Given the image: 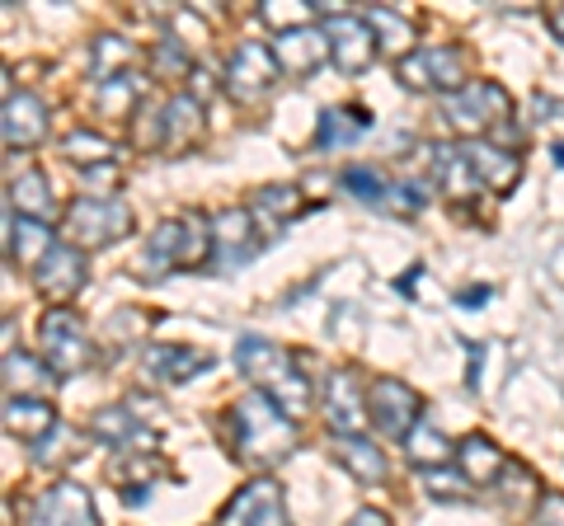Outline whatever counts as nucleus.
I'll use <instances>...</instances> for the list:
<instances>
[{"instance_id": "f704fd0d", "label": "nucleus", "mask_w": 564, "mask_h": 526, "mask_svg": "<svg viewBox=\"0 0 564 526\" xmlns=\"http://www.w3.org/2000/svg\"><path fill=\"white\" fill-rule=\"evenodd\" d=\"M250 212H254V221L269 226V235H273L282 221H292L296 212H302V198H296V188H259Z\"/></svg>"}, {"instance_id": "6ab92c4d", "label": "nucleus", "mask_w": 564, "mask_h": 526, "mask_svg": "<svg viewBox=\"0 0 564 526\" xmlns=\"http://www.w3.org/2000/svg\"><path fill=\"white\" fill-rule=\"evenodd\" d=\"M0 132H6V151H33L47 136V103L39 95H6V118H0Z\"/></svg>"}, {"instance_id": "2f4dec72", "label": "nucleus", "mask_w": 564, "mask_h": 526, "mask_svg": "<svg viewBox=\"0 0 564 526\" xmlns=\"http://www.w3.org/2000/svg\"><path fill=\"white\" fill-rule=\"evenodd\" d=\"M57 381L52 366L29 358V353H6V385H10V399H39V391Z\"/></svg>"}, {"instance_id": "a19ab883", "label": "nucleus", "mask_w": 564, "mask_h": 526, "mask_svg": "<svg viewBox=\"0 0 564 526\" xmlns=\"http://www.w3.org/2000/svg\"><path fill=\"white\" fill-rule=\"evenodd\" d=\"M456 302H462L466 310H480V302H489V287H475V292H462V296H456Z\"/></svg>"}, {"instance_id": "cd10ccee", "label": "nucleus", "mask_w": 564, "mask_h": 526, "mask_svg": "<svg viewBox=\"0 0 564 526\" xmlns=\"http://www.w3.org/2000/svg\"><path fill=\"white\" fill-rule=\"evenodd\" d=\"M429 155H433V179H437V188H443L447 198H470V193L480 188V179H475V169L466 165L462 146H447V142H437Z\"/></svg>"}, {"instance_id": "473e14b6", "label": "nucleus", "mask_w": 564, "mask_h": 526, "mask_svg": "<svg viewBox=\"0 0 564 526\" xmlns=\"http://www.w3.org/2000/svg\"><path fill=\"white\" fill-rule=\"evenodd\" d=\"M404 456H410V465H419V470H437V465H452V456H456V447L447 442L443 432H437L429 418H423V424L404 437Z\"/></svg>"}, {"instance_id": "20e7f679", "label": "nucleus", "mask_w": 564, "mask_h": 526, "mask_svg": "<svg viewBox=\"0 0 564 526\" xmlns=\"http://www.w3.org/2000/svg\"><path fill=\"white\" fill-rule=\"evenodd\" d=\"M66 244L76 250H109L122 235H132V207L122 198H99V193H80L62 217Z\"/></svg>"}, {"instance_id": "c9c22d12", "label": "nucleus", "mask_w": 564, "mask_h": 526, "mask_svg": "<svg viewBox=\"0 0 564 526\" xmlns=\"http://www.w3.org/2000/svg\"><path fill=\"white\" fill-rule=\"evenodd\" d=\"M62 155H70V161L85 165V169H99V165H113V142L109 136H99V132H90V128H80V132H70L62 142Z\"/></svg>"}, {"instance_id": "f8f14e48", "label": "nucleus", "mask_w": 564, "mask_h": 526, "mask_svg": "<svg viewBox=\"0 0 564 526\" xmlns=\"http://www.w3.org/2000/svg\"><path fill=\"white\" fill-rule=\"evenodd\" d=\"M339 184H344L358 202L381 207V212L410 217V212H419V207H423V193H419L414 184H391L377 165H348V169L339 174Z\"/></svg>"}, {"instance_id": "4be33fe9", "label": "nucleus", "mask_w": 564, "mask_h": 526, "mask_svg": "<svg viewBox=\"0 0 564 526\" xmlns=\"http://www.w3.org/2000/svg\"><path fill=\"white\" fill-rule=\"evenodd\" d=\"M456 470H462L470 484H494V480H503L508 456H503V447L494 442V437L466 432L462 442H456Z\"/></svg>"}, {"instance_id": "0eeeda50", "label": "nucleus", "mask_w": 564, "mask_h": 526, "mask_svg": "<svg viewBox=\"0 0 564 526\" xmlns=\"http://www.w3.org/2000/svg\"><path fill=\"white\" fill-rule=\"evenodd\" d=\"M395 76H400V85H410V90H437L447 99L470 85V62H466V47L433 43V47H419L404 62H395Z\"/></svg>"}, {"instance_id": "a211bd4d", "label": "nucleus", "mask_w": 564, "mask_h": 526, "mask_svg": "<svg viewBox=\"0 0 564 526\" xmlns=\"http://www.w3.org/2000/svg\"><path fill=\"white\" fill-rule=\"evenodd\" d=\"M466 155V165L475 169V179L480 188H494V193H508L518 179H522V155L508 151L499 142H489V136H470V142H456Z\"/></svg>"}, {"instance_id": "58836bf2", "label": "nucleus", "mask_w": 564, "mask_h": 526, "mask_svg": "<svg viewBox=\"0 0 564 526\" xmlns=\"http://www.w3.org/2000/svg\"><path fill=\"white\" fill-rule=\"evenodd\" d=\"M536 526H564V498H560V494H545V498H541Z\"/></svg>"}, {"instance_id": "9b49d317", "label": "nucleus", "mask_w": 564, "mask_h": 526, "mask_svg": "<svg viewBox=\"0 0 564 526\" xmlns=\"http://www.w3.org/2000/svg\"><path fill=\"white\" fill-rule=\"evenodd\" d=\"M321 29H325V39H329V52H334V66H339L344 76H358V72H367V66L377 62V52H381V43H377V33H372V24L362 20V14H329V20H321Z\"/></svg>"}, {"instance_id": "79ce46f5", "label": "nucleus", "mask_w": 564, "mask_h": 526, "mask_svg": "<svg viewBox=\"0 0 564 526\" xmlns=\"http://www.w3.org/2000/svg\"><path fill=\"white\" fill-rule=\"evenodd\" d=\"M545 24H551V33H555V39L564 43V6H555L551 14H545Z\"/></svg>"}, {"instance_id": "6e6552de", "label": "nucleus", "mask_w": 564, "mask_h": 526, "mask_svg": "<svg viewBox=\"0 0 564 526\" xmlns=\"http://www.w3.org/2000/svg\"><path fill=\"white\" fill-rule=\"evenodd\" d=\"M367 409H372V428L386 437H400V442L423 424V395L410 381H395V376H381L367 385Z\"/></svg>"}, {"instance_id": "ddd939ff", "label": "nucleus", "mask_w": 564, "mask_h": 526, "mask_svg": "<svg viewBox=\"0 0 564 526\" xmlns=\"http://www.w3.org/2000/svg\"><path fill=\"white\" fill-rule=\"evenodd\" d=\"M217 526H292L288 522V507H282V484L259 475L240 489V494H231V503L221 507Z\"/></svg>"}, {"instance_id": "7c9ffc66", "label": "nucleus", "mask_w": 564, "mask_h": 526, "mask_svg": "<svg viewBox=\"0 0 564 526\" xmlns=\"http://www.w3.org/2000/svg\"><path fill=\"white\" fill-rule=\"evenodd\" d=\"M367 128H372L367 109H325V113H321V128H315V146H321V151L352 146Z\"/></svg>"}, {"instance_id": "1a4fd4ad", "label": "nucleus", "mask_w": 564, "mask_h": 526, "mask_svg": "<svg viewBox=\"0 0 564 526\" xmlns=\"http://www.w3.org/2000/svg\"><path fill=\"white\" fill-rule=\"evenodd\" d=\"M321 409H325V424L334 437H367V424H372V409H367V391L358 372H329L325 391H321Z\"/></svg>"}, {"instance_id": "9d476101", "label": "nucleus", "mask_w": 564, "mask_h": 526, "mask_svg": "<svg viewBox=\"0 0 564 526\" xmlns=\"http://www.w3.org/2000/svg\"><path fill=\"white\" fill-rule=\"evenodd\" d=\"M282 80V66L273 57L269 43H240L226 62V90L236 103H259L263 95H273V85Z\"/></svg>"}, {"instance_id": "e433bc0d", "label": "nucleus", "mask_w": 564, "mask_h": 526, "mask_svg": "<svg viewBox=\"0 0 564 526\" xmlns=\"http://www.w3.org/2000/svg\"><path fill=\"white\" fill-rule=\"evenodd\" d=\"M151 72L155 76H170V80H184V76H193L198 66H193V52H188V43H180V39H165L151 47Z\"/></svg>"}, {"instance_id": "aec40b11", "label": "nucleus", "mask_w": 564, "mask_h": 526, "mask_svg": "<svg viewBox=\"0 0 564 526\" xmlns=\"http://www.w3.org/2000/svg\"><path fill=\"white\" fill-rule=\"evenodd\" d=\"M57 250V235H52L47 221H29V217H14V207H6V254L10 263L39 273V263Z\"/></svg>"}, {"instance_id": "393cba45", "label": "nucleus", "mask_w": 564, "mask_h": 526, "mask_svg": "<svg viewBox=\"0 0 564 526\" xmlns=\"http://www.w3.org/2000/svg\"><path fill=\"white\" fill-rule=\"evenodd\" d=\"M6 207H14V212L29 217V221H47V226L57 221V198H52V184H47V174H43V169L14 174Z\"/></svg>"}, {"instance_id": "dca6fc26", "label": "nucleus", "mask_w": 564, "mask_h": 526, "mask_svg": "<svg viewBox=\"0 0 564 526\" xmlns=\"http://www.w3.org/2000/svg\"><path fill=\"white\" fill-rule=\"evenodd\" d=\"M254 212L250 207H221V212H212V259H217V269H236V263L254 259L259 240H254Z\"/></svg>"}, {"instance_id": "f03ea898", "label": "nucleus", "mask_w": 564, "mask_h": 526, "mask_svg": "<svg viewBox=\"0 0 564 526\" xmlns=\"http://www.w3.org/2000/svg\"><path fill=\"white\" fill-rule=\"evenodd\" d=\"M231 428H236L240 461H250V465H278L296 447V424L259 391H250L231 405Z\"/></svg>"}, {"instance_id": "4468645a", "label": "nucleus", "mask_w": 564, "mask_h": 526, "mask_svg": "<svg viewBox=\"0 0 564 526\" xmlns=\"http://www.w3.org/2000/svg\"><path fill=\"white\" fill-rule=\"evenodd\" d=\"M29 526H99L90 489H80L70 480H57V484L43 489V494L29 503Z\"/></svg>"}, {"instance_id": "ea45409f", "label": "nucleus", "mask_w": 564, "mask_h": 526, "mask_svg": "<svg viewBox=\"0 0 564 526\" xmlns=\"http://www.w3.org/2000/svg\"><path fill=\"white\" fill-rule=\"evenodd\" d=\"M348 526H391V517H386L381 507H358V513L348 517Z\"/></svg>"}, {"instance_id": "f3484780", "label": "nucleus", "mask_w": 564, "mask_h": 526, "mask_svg": "<svg viewBox=\"0 0 564 526\" xmlns=\"http://www.w3.org/2000/svg\"><path fill=\"white\" fill-rule=\"evenodd\" d=\"M85 277H90V269H85V250H76V244H57V250L39 263L33 287H39V296H47L52 306H66L70 296L85 287Z\"/></svg>"}, {"instance_id": "412c9836", "label": "nucleus", "mask_w": 564, "mask_h": 526, "mask_svg": "<svg viewBox=\"0 0 564 526\" xmlns=\"http://www.w3.org/2000/svg\"><path fill=\"white\" fill-rule=\"evenodd\" d=\"M141 362H147V376L161 381V385H184L198 372H212V353H203V348H184V343H151Z\"/></svg>"}, {"instance_id": "a878e982", "label": "nucleus", "mask_w": 564, "mask_h": 526, "mask_svg": "<svg viewBox=\"0 0 564 526\" xmlns=\"http://www.w3.org/2000/svg\"><path fill=\"white\" fill-rule=\"evenodd\" d=\"M57 428H62L57 424V409H52L47 399H6V432L20 437V442L39 447Z\"/></svg>"}, {"instance_id": "b1692460", "label": "nucleus", "mask_w": 564, "mask_h": 526, "mask_svg": "<svg viewBox=\"0 0 564 526\" xmlns=\"http://www.w3.org/2000/svg\"><path fill=\"white\" fill-rule=\"evenodd\" d=\"M155 128H161V146L165 151H180L188 142H198L203 132V103L193 95H174L161 103V113H155Z\"/></svg>"}, {"instance_id": "2eb2a0df", "label": "nucleus", "mask_w": 564, "mask_h": 526, "mask_svg": "<svg viewBox=\"0 0 564 526\" xmlns=\"http://www.w3.org/2000/svg\"><path fill=\"white\" fill-rule=\"evenodd\" d=\"M273 47V57L282 66V76H315L325 62H334V52H329V39H325V29L321 24H302V29H288V33H278V39L269 43Z\"/></svg>"}, {"instance_id": "423d86ee", "label": "nucleus", "mask_w": 564, "mask_h": 526, "mask_svg": "<svg viewBox=\"0 0 564 526\" xmlns=\"http://www.w3.org/2000/svg\"><path fill=\"white\" fill-rule=\"evenodd\" d=\"M443 118L462 132V142H470V136H494L513 118V99H508L499 80H470L466 90L443 99Z\"/></svg>"}, {"instance_id": "f257e3e1", "label": "nucleus", "mask_w": 564, "mask_h": 526, "mask_svg": "<svg viewBox=\"0 0 564 526\" xmlns=\"http://www.w3.org/2000/svg\"><path fill=\"white\" fill-rule=\"evenodd\" d=\"M236 366L245 372V381H254L259 395H269L273 405L292 418V424L306 418V409L315 405L311 381L296 372V358L288 353V348H278V343L259 339V335H245L236 343Z\"/></svg>"}, {"instance_id": "4c0bfd02", "label": "nucleus", "mask_w": 564, "mask_h": 526, "mask_svg": "<svg viewBox=\"0 0 564 526\" xmlns=\"http://www.w3.org/2000/svg\"><path fill=\"white\" fill-rule=\"evenodd\" d=\"M470 480L462 475V470H452V465H437V470H423V494L437 498V503H462L470 498Z\"/></svg>"}, {"instance_id": "5701e85b", "label": "nucleus", "mask_w": 564, "mask_h": 526, "mask_svg": "<svg viewBox=\"0 0 564 526\" xmlns=\"http://www.w3.org/2000/svg\"><path fill=\"white\" fill-rule=\"evenodd\" d=\"M90 437L95 442H109V447H155V432L141 424L132 405H109V409H95L90 418Z\"/></svg>"}, {"instance_id": "7ed1b4c3", "label": "nucleus", "mask_w": 564, "mask_h": 526, "mask_svg": "<svg viewBox=\"0 0 564 526\" xmlns=\"http://www.w3.org/2000/svg\"><path fill=\"white\" fill-rule=\"evenodd\" d=\"M212 254V221L203 217H170L147 235V250H141V273L155 277L165 269H193Z\"/></svg>"}, {"instance_id": "72a5a7b5", "label": "nucleus", "mask_w": 564, "mask_h": 526, "mask_svg": "<svg viewBox=\"0 0 564 526\" xmlns=\"http://www.w3.org/2000/svg\"><path fill=\"white\" fill-rule=\"evenodd\" d=\"M132 62H137V52L128 39H118V33H99L95 47H90V72H95V85L104 80H113L122 72H132Z\"/></svg>"}, {"instance_id": "c85d7f7f", "label": "nucleus", "mask_w": 564, "mask_h": 526, "mask_svg": "<svg viewBox=\"0 0 564 526\" xmlns=\"http://www.w3.org/2000/svg\"><path fill=\"white\" fill-rule=\"evenodd\" d=\"M367 24H372V33H377V43H381V52H391L395 62H404L410 52H419L414 47V24L404 20L400 10H391V6H372L362 14Z\"/></svg>"}, {"instance_id": "c756f323", "label": "nucleus", "mask_w": 564, "mask_h": 526, "mask_svg": "<svg viewBox=\"0 0 564 526\" xmlns=\"http://www.w3.org/2000/svg\"><path fill=\"white\" fill-rule=\"evenodd\" d=\"M141 99H147V80H141L137 72H122L113 80L95 85V109L104 118H132Z\"/></svg>"}, {"instance_id": "39448f33", "label": "nucleus", "mask_w": 564, "mask_h": 526, "mask_svg": "<svg viewBox=\"0 0 564 526\" xmlns=\"http://www.w3.org/2000/svg\"><path fill=\"white\" fill-rule=\"evenodd\" d=\"M39 343H43V362L52 366V376H80L95 366V339L70 306H52L43 315Z\"/></svg>"}, {"instance_id": "bb28decb", "label": "nucleus", "mask_w": 564, "mask_h": 526, "mask_svg": "<svg viewBox=\"0 0 564 526\" xmlns=\"http://www.w3.org/2000/svg\"><path fill=\"white\" fill-rule=\"evenodd\" d=\"M334 456H339L348 475H358V484H381L391 475V461L381 456L372 437H334Z\"/></svg>"}]
</instances>
